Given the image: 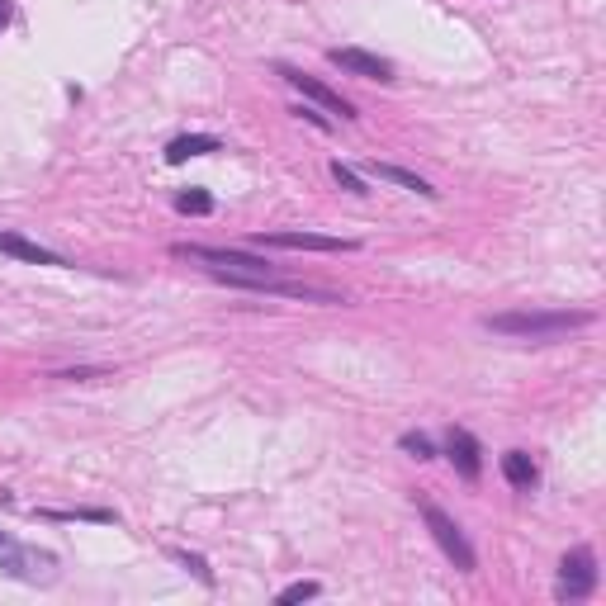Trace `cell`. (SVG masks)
<instances>
[{"mask_svg": "<svg viewBox=\"0 0 606 606\" xmlns=\"http://www.w3.org/2000/svg\"><path fill=\"white\" fill-rule=\"evenodd\" d=\"M332 180H337V185L346 190V195H370V190H365V180H360L356 171L346 166V161H332Z\"/></svg>", "mask_w": 606, "mask_h": 606, "instance_id": "cell-15", "label": "cell"}, {"mask_svg": "<svg viewBox=\"0 0 606 606\" xmlns=\"http://www.w3.org/2000/svg\"><path fill=\"white\" fill-rule=\"evenodd\" d=\"M176 209H180V214L204 218V214H214V195H209V190H180V195H176Z\"/></svg>", "mask_w": 606, "mask_h": 606, "instance_id": "cell-14", "label": "cell"}, {"mask_svg": "<svg viewBox=\"0 0 606 606\" xmlns=\"http://www.w3.org/2000/svg\"><path fill=\"white\" fill-rule=\"evenodd\" d=\"M365 176L389 180V185H398V190H412V195H422V199H441V190H436L431 180L412 176V171H403V166H389V161H365Z\"/></svg>", "mask_w": 606, "mask_h": 606, "instance_id": "cell-10", "label": "cell"}, {"mask_svg": "<svg viewBox=\"0 0 606 606\" xmlns=\"http://www.w3.org/2000/svg\"><path fill=\"white\" fill-rule=\"evenodd\" d=\"M502 479L512 483L517 493H531L535 483H540V469H535V460L526 450H507V455H502Z\"/></svg>", "mask_w": 606, "mask_h": 606, "instance_id": "cell-12", "label": "cell"}, {"mask_svg": "<svg viewBox=\"0 0 606 606\" xmlns=\"http://www.w3.org/2000/svg\"><path fill=\"white\" fill-rule=\"evenodd\" d=\"M289 114H294V119H303V124H313V128H322V133H332V119H327V114H322V109H308V105H294V109H289Z\"/></svg>", "mask_w": 606, "mask_h": 606, "instance_id": "cell-19", "label": "cell"}, {"mask_svg": "<svg viewBox=\"0 0 606 606\" xmlns=\"http://www.w3.org/2000/svg\"><path fill=\"white\" fill-rule=\"evenodd\" d=\"M318 592H322V583H289V588L280 592L275 602H280V606H289V602H313Z\"/></svg>", "mask_w": 606, "mask_h": 606, "instance_id": "cell-17", "label": "cell"}, {"mask_svg": "<svg viewBox=\"0 0 606 606\" xmlns=\"http://www.w3.org/2000/svg\"><path fill=\"white\" fill-rule=\"evenodd\" d=\"M209 152H223V143H218L214 133H185L176 143H166V161L171 166H180V161H190V157H209Z\"/></svg>", "mask_w": 606, "mask_h": 606, "instance_id": "cell-13", "label": "cell"}, {"mask_svg": "<svg viewBox=\"0 0 606 606\" xmlns=\"http://www.w3.org/2000/svg\"><path fill=\"white\" fill-rule=\"evenodd\" d=\"M53 379H105V370H62Z\"/></svg>", "mask_w": 606, "mask_h": 606, "instance_id": "cell-20", "label": "cell"}, {"mask_svg": "<svg viewBox=\"0 0 606 606\" xmlns=\"http://www.w3.org/2000/svg\"><path fill=\"white\" fill-rule=\"evenodd\" d=\"M597 588V554L588 545H578L559 559V583H554V597L559 602H583Z\"/></svg>", "mask_w": 606, "mask_h": 606, "instance_id": "cell-5", "label": "cell"}, {"mask_svg": "<svg viewBox=\"0 0 606 606\" xmlns=\"http://www.w3.org/2000/svg\"><path fill=\"white\" fill-rule=\"evenodd\" d=\"M275 76H285L289 86L299 90L303 100H313V105H318L322 114H337V119H356V105H351V100H341V95H337V90H332V86H322L318 76L299 72V67H285V62L275 67Z\"/></svg>", "mask_w": 606, "mask_h": 606, "instance_id": "cell-6", "label": "cell"}, {"mask_svg": "<svg viewBox=\"0 0 606 606\" xmlns=\"http://www.w3.org/2000/svg\"><path fill=\"white\" fill-rule=\"evenodd\" d=\"M592 313H569V308H521V313H488L483 327L512 341H535V346H550V341L569 337L578 327H588Z\"/></svg>", "mask_w": 606, "mask_h": 606, "instance_id": "cell-2", "label": "cell"}, {"mask_svg": "<svg viewBox=\"0 0 606 606\" xmlns=\"http://www.w3.org/2000/svg\"><path fill=\"white\" fill-rule=\"evenodd\" d=\"M398 446L408 450L412 460H436V446H431V441H427V436H422V431H408V436H403Z\"/></svg>", "mask_w": 606, "mask_h": 606, "instance_id": "cell-16", "label": "cell"}, {"mask_svg": "<svg viewBox=\"0 0 606 606\" xmlns=\"http://www.w3.org/2000/svg\"><path fill=\"white\" fill-rule=\"evenodd\" d=\"M327 62L346 76H360V81H393V62L389 57H375L365 53V48H332Z\"/></svg>", "mask_w": 606, "mask_h": 606, "instance_id": "cell-7", "label": "cell"}, {"mask_svg": "<svg viewBox=\"0 0 606 606\" xmlns=\"http://www.w3.org/2000/svg\"><path fill=\"white\" fill-rule=\"evenodd\" d=\"M256 247H285V251H356L351 237H322V232H261Z\"/></svg>", "mask_w": 606, "mask_h": 606, "instance_id": "cell-8", "label": "cell"}, {"mask_svg": "<svg viewBox=\"0 0 606 606\" xmlns=\"http://www.w3.org/2000/svg\"><path fill=\"white\" fill-rule=\"evenodd\" d=\"M422 521H427L431 540L441 545V554H446L450 564L460 573H474L479 569V554H474V545H469V535L460 531V521L450 517V512H441L436 502H422Z\"/></svg>", "mask_w": 606, "mask_h": 606, "instance_id": "cell-3", "label": "cell"}, {"mask_svg": "<svg viewBox=\"0 0 606 606\" xmlns=\"http://www.w3.org/2000/svg\"><path fill=\"white\" fill-rule=\"evenodd\" d=\"M446 460L455 464V474H460V479H469V483L483 474V446L464 427H450L446 431Z\"/></svg>", "mask_w": 606, "mask_h": 606, "instance_id": "cell-9", "label": "cell"}, {"mask_svg": "<svg viewBox=\"0 0 606 606\" xmlns=\"http://www.w3.org/2000/svg\"><path fill=\"white\" fill-rule=\"evenodd\" d=\"M176 564H185V569L195 573L199 583H209V588H214V573H209V564H204L199 554H190V550H176Z\"/></svg>", "mask_w": 606, "mask_h": 606, "instance_id": "cell-18", "label": "cell"}, {"mask_svg": "<svg viewBox=\"0 0 606 606\" xmlns=\"http://www.w3.org/2000/svg\"><path fill=\"white\" fill-rule=\"evenodd\" d=\"M180 261H199V266L228 280L232 289H256V294H285V299H303V303H346V294L318 285H299V280H280V270L251 256V251H232V247H199V242H180L176 247Z\"/></svg>", "mask_w": 606, "mask_h": 606, "instance_id": "cell-1", "label": "cell"}, {"mask_svg": "<svg viewBox=\"0 0 606 606\" xmlns=\"http://www.w3.org/2000/svg\"><path fill=\"white\" fill-rule=\"evenodd\" d=\"M0 251H5V256H15V261H29V266H67L57 251L38 247V242L19 237V232H0Z\"/></svg>", "mask_w": 606, "mask_h": 606, "instance_id": "cell-11", "label": "cell"}, {"mask_svg": "<svg viewBox=\"0 0 606 606\" xmlns=\"http://www.w3.org/2000/svg\"><path fill=\"white\" fill-rule=\"evenodd\" d=\"M0 573L5 578H19V583H53L57 559L43 550H29V545H19L15 535L0 531Z\"/></svg>", "mask_w": 606, "mask_h": 606, "instance_id": "cell-4", "label": "cell"}, {"mask_svg": "<svg viewBox=\"0 0 606 606\" xmlns=\"http://www.w3.org/2000/svg\"><path fill=\"white\" fill-rule=\"evenodd\" d=\"M10 24V0H0V29Z\"/></svg>", "mask_w": 606, "mask_h": 606, "instance_id": "cell-21", "label": "cell"}]
</instances>
